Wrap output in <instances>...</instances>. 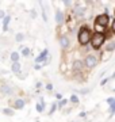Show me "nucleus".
<instances>
[{
    "mask_svg": "<svg viewBox=\"0 0 115 122\" xmlns=\"http://www.w3.org/2000/svg\"><path fill=\"white\" fill-rule=\"evenodd\" d=\"M108 20H110V16L107 14H102V15H97L96 20H95V29H96V33H102L104 30V27L108 25Z\"/></svg>",
    "mask_w": 115,
    "mask_h": 122,
    "instance_id": "nucleus-1",
    "label": "nucleus"
},
{
    "mask_svg": "<svg viewBox=\"0 0 115 122\" xmlns=\"http://www.w3.org/2000/svg\"><path fill=\"white\" fill-rule=\"evenodd\" d=\"M77 39L81 45H87L91 41V31H89L88 27L83 26L79 31V35H77Z\"/></svg>",
    "mask_w": 115,
    "mask_h": 122,
    "instance_id": "nucleus-2",
    "label": "nucleus"
},
{
    "mask_svg": "<svg viewBox=\"0 0 115 122\" xmlns=\"http://www.w3.org/2000/svg\"><path fill=\"white\" fill-rule=\"evenodd\" d=\"M104 39H106V35L103 34V33H95V34L91 37V45H92V48L99 49L103 45Z\"/></svg>",
    "mask_w": 115,
    "mask_h": 122,
    "instance_id": "nucleus-3",
    "label": "nucleus"
},
{
    "mask_svg": "<svg viewBox=\"0 0 115 122\" xmlns=\"http://www.w3.org/2000/svg\"><path fill=\"white\" fill-rule=\"evenodd\" d=\"M97 64V58L95 56H87L84 60V65L88 66V68H93V66Z\"/></svg>",
    "mask_w": 115,
    "mask_h": 122,
    "instance_id": "nucleus-4",
    "label": "nucleus"
},
{
    "mask_svg": "<svg viewBox=\"0 0 115 122\" xmlns=\"http://www.w3.org/2000/svg\"><path fill=\"white\" fill-rule=\"evenodd\" d=\"M48 53H49L48 49H45L43 52L39 54V57H37V58H35V61H37V62H42V61H45V60H46V57H48Z\"/></svg>",
    "mask_w": 115,
    "mask_h": 122,
    "instance_id": "nucleus-5",
    "label": "nucleus"
},
{
    "mask_svg": "<svg viewBox=\"0 0 115 122\" xmlns=\"http://www.w3.org/2000/svg\"><path fill=\"white\" fill-rule=\"evenodd\" d=\"M14 107H15L16 110H22L23 107H24V100L16 99V100H15V103H14Z\"/></svg>",
    "mask_w": 115,
    "mask_h": 122,
    "instance_id": "nucleus-6",
    "label": "nucleus"
},
{
    "mask_svg": "<svg viewBox=\"0 0 115 122\" xmlns=\"http://www.w3.org/2000/svg\"><path fill=\"white\" fill-rule=\"evenodd\" d=\"M56 20H57L58 25H61V23L64 22V14H62L61 11H57V12H56Z\"/></svg>",
    "mask_w": 115,
    "mask_h": 122,
    "instance_id": "nucleus-7",
    "label": "nucleus"
},
{
    "mask_svg": "<svg viewBox=\"0 0 115 122\" xmlns=\"http://www.w3.org/2000/svg\"><path fill=\"white\" fill-rule=\"evenodd\" d=\"M60 44H61L62 48H68V45H69V39H68V37H61V38H60Z\"/></svg>",
    "mask_w": 115,
    "mask_h": 122,
    "instance_id": "nucleus-8",
    "label": "nucleus"
},
{
    "mask_svg": "<svg viewBox=\"0 0 115 122\" xmlns=\"http://www.w3.org/2000/svg\"><path fill=\"white\" fill-rule=\"evenodd\" d=\"M11 20V16H5L4 18V22H3V30L7 31V27H8V23Z\"/></svg>",
    "mask_w": 115,
    "mask_h": 122,
    "instance_id": "nucleus-9",
    "label": "nucleus"
},
{
    "mask_svg": "<svg viewBox=\"0 0 115 122\" xmlns=\"http://www.w3.org/2000/svg\"><path fill=\"white\" fill-rule=\"evenodd\" d=\"M11 69H12L14 72H19V71H20V64H19V62H14L12 66H11Z\"/></svg>",
    "mask_w": 115,
    "mask_h": 122,
    "instance_id": "nucleus-10",
    "label": "nucleus"
},
{
    "mask_svg": "<svg viewBox=\"0 0 115 122\" xmlns=\"http://www.w3.org/2000/svg\"><path fill=\"white\" fill-rule=\"evenodd\" d=\"M115 49V42H110V44L106 46V52H112Z\"/></svg>",
    "mask_w": 115,
    "mask_h": 122,
    "instance_id": "nucleus-11",
    "label": "nucleus"
},
{
    "mask_svg": "<svg viewBox=\"0 0 115 122\" xmlns=\"http://www.w3.org/2000/svg\"><path fill=\"white\" fill-rule=\"evenodd\" d=\"M18 58H19V53H16V52L11 53V60H12L14 62H18Z\"/></svg>",
    "mask_w": 115,
    "mask_h": 122,
    "instance_id": "nucleus-12",
    "label": "nucleus"
},
{
    "mask_svg": "<svg viewBox=\"0 0 115 122\" xmlns=\"http://www.w3.org/2000/svg\"><path fill=\"white\" fill-rule=\"evenodd\" d=\"M22 54H23L24 57H27L29 54H30V49H29V48H23V50H22Z\"/></svg>",
    "mask_w": 115,
    "mask_h": 122,
    "instance_id": "nucleus-13",
    "label": "nucleus"
},
{
    "mask_svg": "<svg viewBox=\"0 0 115 122\" xmlns=\"http://www.w3.org/2000/svg\"><path fill=\"white\" fill-rule=\"evenodd\" d=\"M81 66H83V65H81V62H80V61H76V62H75V69L80 71V69H81Z\"/></svg>",
    "mask_w": 115,
    "mask_h": 122,
    "instance_id": "nucleus-14",
    "label": "nucleus"
},
{
    "mask_svg": "<svg viewBox=\"0 0 115 122\" xmlns=\"http://www.w3.org/2000/svg\"><path fill=\"white\" fill-rule=\"evenodd\" d=\"M43 106L41 105V103H38V105H37V111H38V113H42V111H43Z\"/></svg>",
    "mask_w": 115,
    "mask_h": 122,
    "instance_id": "nucleus-15",
    "label": "nucleus"
},
{
    "mask_svg": "<svg viewBox=\"0 0 115 122\" xmlns=\"http://www.w3.org/2000/svg\"><path fill=\"white\" fill-rule=\"evenodd\" d=\"M3 113L7 114V115H14V111H12V110H8V109H4V110H3Z\"/></svg>",
    "mask_w": 115,
    "mask_h": 122,
    "instance_id": "nucleus-16",
    "label": "nucleus"
},
{
    "mask_svg": "<svg viewBox=\"0 0 115 122\" xmlns=\"http://www.w3.org/2000/svg\"><path fill=\"white\" fill-rule=\"evenodd\" d=\"M71 102H73V103H79V98L76 95H72V98H71Z\"/></svg>",
    "mask_w": 115,
    "mask_h": 122,
    "instance_id": "nucleus-17",
    "label": "nucleus"
},
{
    "mask_svg": "<svg viewBox=\"0 0 115 122\" xmlns=\"http://www.w3.org/2000/svg\"><path fill=\"white\" fill-rule=\"evenodd\" d=\"M23 38H24V37H23V34H16V41H18V42H22Z\"/></svg>",
    "mask_w": 115,
    "mask_h": 122,
    "instance_id": "nucleus-18",
    "label": "nucleus"
},
{
    "mask_svg": "<svg viewBox=\"0 0 115 122\" xmlns=\"http://www.w3.org/2000/svg\"><path fill=\"white\" fill-rule=\"evenodd\" d=\"M110 110H111V114L115 113V102L112 103V105H110Z\"/></svg>",
    "mask_w": 115,
    "mask_h": 122,
    "instance_id": "nucleus-19",
    "label": "nucleus"
},
{
    "mask_svg": "<svg viewBox=\"0 0 115 122\" xmlns=\"http://www.w3.org/2000/svg\"><path fill=\"white\" fill-rule=\"evenodd\" d=\"M114 102H115V100L112 99V98H108V99H107V103H108V105H112Z\"/></svg>",
    "mask_w": 115,
    "mask_h": 122,
    "instance_id": "nucleus-20",
    "label": "nucleus"
},
{
    "mask_svg": "<svg viewBox=\"0 0 115 122\" xmlns=\"http://www.w3.org/2000/svg\"><path fill=\"white\" fill-rule=\"evenodd\" d=\"M65 105H67V99H65V100H61L58 106H60V107H62V106H65Z\"/></svg>",
    "mask_w": 115,
    "mask_h": 122,
    "instance_id": "nucleus-21",
    "label": "nucleus"
},
{
    "mask_svg": "<svg viewBox=\"0 0 115 122\" xmlns=\"http://www.w3.org/2000/svg\"><path fill=\"white\" fill-rule=\"evenodd\" d=\"M46 88L50 91V90H53V86H52V84H48V86H46Z\"/></svg>",
    "mask_w": 115,
    "mask_h": 122,
    "instance_id": "nucleus-22",
    "label": "nucleus"
},
{
    "mask_svg": "<svg viewBox=\"0 0 115 122\" xmlns=\"http://www.w3.org/2000/svg\"><path fill=\"white\" fill-rule=\"evenodd\" d=\"M112 33L115 34V19H114V22H112Z\"/></svg>",
    "mask_w": 115,
    "mask_h": 122,
    "instance_id": "nucleus-23",
    "label": "nucleus"
},
{
    "mask_svg": "<svg viewBox=\"0 0 115 122\" xmlns=\"http://www.w3.org/2000/svg\"><path fill=\"white\" fill-rule=\"evenodd\" d=\"M56 96H57V99H61V98H62V95H61V94H57Z\"/></svg>",
    "mask_w": 115,
    "mask_h": 122,
    "instance_id": "nucleus-24",
    "label": "nucleus"
},
{
    "mask_svg": "<svg viewBox=\"0 0 115 122\" xmlns=\"http://www.w3.org/2000/svg\"><path fill=\"white\" fill-rule=\"evenodd\" d=\"M0 18H1V16H0Z\"/></svg>",
    "mask_w": 115,
    "mask_h": 122,
    "instance_id": "nucleus-25",
    "label": "nucleus"
}]
</instances>
